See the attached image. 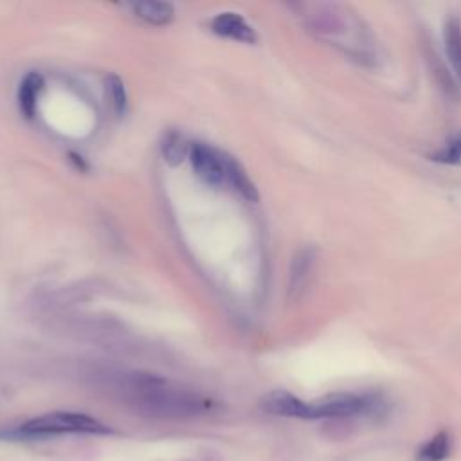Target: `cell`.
<instances>
[{"mask_svg": "<svg viewBox=\"0 0 461 461\" xmlns=\"http://www.w3.org/2000/svg\"><path fill=\"white\" fill-rule=\"evenodd\" d=\"M443 38H445L447 58H448V61L452 65L454 74L461 81V22L457 18L452 16V18H448L445 22Z\"/></svg>", "mask_w": 461, "mask_h": 461, "instance_id": "cell-9", "label": "cell"}, {"mask_svg": "<svg viewBox=\"0 0 461 461\" xmlns=\"http://www.w3.org/2000/svg\"><path fill=\"white\" fill-rule=\"evenodd\" d=\"M187 144H185V139L176 133V131H169L166 137H164V142H162V157L167 164L171 166H176L184 160V157L187 155Z\"/></svg>", "mask_w": 461, "mask_h": 461, "instance_id": "cell-14", "label": "cell"}, {"mask_svg": "<svg viewBox=\"0 0 461 461\" xmlns=\"http://www.w3.org/2000/svg\"><path fill=\"white\" fill-rule=\"evenodd\" d=\"M131 9L140 20L151 25L169 23L175 14L173 5L167 2H137L131 5Z\"/></svg>", "mask_w": 461, "mask_h": 461, "instance_id": "cell-10", "label": "cell"}, {"mask_svg": "<svg viewBox=\"0 0 461 461\" xmlns=\"http://www.w3.org/2000/svg\"><path fill=\"white\" fill-rule=\"evenodd\" d=\"M189 155L194 173L207 185L232 189L249 202H256L259 198L254 182L234 157L202 142L194 144Z\"/></svg>", "mask_w": 461, "mask_h": 461, "instance_id": "cell-2", "label": "cell"}, {"mask_svg": "<svg viewBox=\"0 0 461 461\" xmlns=\"http://www.w3.org/2000/svg\"><path fill=\"white\" fill-rule=\"evenodd\" d=\"M315 13L310 14L312 29L326 38L331 45L339 47L344 54L358 63H373L376 58L375 43L362 25V22L348 11V7L326 4L313 5Z\"/></svg>", "mask_w": 461, "mask_h": 461, "instance_id": "cell-1", "label": "cell"}, {"mask_svg": "<svg viewBox=\"0 0 461 461\" xmlns=\"http://www.w3.org/2000/svg\"><path fill=\"white\" fill-rule=\"evenodd\" d=\"M452 452L450 432L439 430L416 448V461H445Z\"/></svg>", "mask_w": 461, "mask_h": 461, "instance_id": "cell-8", "label": "cell"}, {"mask_svg": "<svg viewBox=\"0 0 461 461\" xmlns=\"http://www.w3.org/2000/svg\"><path fill=\"white\" fill-rule=\"evenodd\" d=\"M430 160L447 166H461V131L448 137L434 153H430Z\"/></svg>", "mask_w": 461, "mask_h": 461, "instance_id": "cell-13", "label": "cell"}, {"mask_svg": "<svg viewBox=\"0 0 461 461\" xmlns=\"http://www.w3.org/2000/svg\"><path fill=\"white\" fill-rule=\"evenodd\" d=\"M312 263H313V249H301L294 261H292V270H290V294L297 295L310 276L312 270Z\"/></svg>", "mask_w": 461, "mask_h": 461, "instance_id": "cell-12", "label": "cell"}, {"mask_svg": "<svg viewBox=\"0 0 461 461\" xmlns=\"http://www.w3.org/2000/svg\"><path fill=\"white\" fill-rule=\"evenodd\" d=\"M261 407L268 414L308 420V402H304V400L297 398L295 394L283 391V389L267 393L261 400Z\"/></svg>", "mask_w": 461, "mask_h": 461, "instance_id": "cell-6", "label": "cell"}, {"mask_svg": "<svg viewBox=\"0 0 461 461\" xmlns=\"http://www.w3.org/2000/svg\"><path fill=\"white\" fill-rule=\"evenodd\" d=\"M139 407L157 416H191L203 411L205 403L193 394L167 389L162 384H139L137 385Z\"/></svg>", "mask_w": 461, "mask_h": 461, "instance_id": "cell-5", "label": "cell"}, {"mask_svg": "<svg viewBox=\"0 0 461 461\" xmlns=\"http://www.w3.org/2000/svg\"><path fill=\"white\" fill-rule=\"evenodd\" d=\"M104 85H106V97H108L113 112L117 115L124 113V110H126V90H124L122 81L117 76H108Z\"/></svg>", "mask_w": 461, "mask_h": 461, "instance_id": "cell-15", "label": "cell"}, {"mask_svg": "<svg viewBox=\"0 0 461 461\" xmlns=\"http://www.w3.org/2000/svg\"><path fill=\"white\" fill-rule=\"evenodd\" d=\"M43 88V77L38 72H29L23 81L20 83L18 90V101L20 110L25 113V117H32L36 110V99Z\"/></svg>", "mask_w": 461, "mask_h": 461, "instance_id": "cell-11", "label": "cell"}, {"mask_svg": "<svg viewBox=\"0 0 461 461\" xmlns=\"http://www.w3.org/2000/svg\"><path fill=\"white\" fill-rule=\"evenodd\" d=\"M385 402L375 393H333L308 402V420L322 418H378L385 414Z\"/></svg>", "mask_w": 461, "mask_h": 461, "instance_id": "cell-3", "label": "cell"}, {"mask_svg": "<svg viewBox=\"0 0 461 461\" xmlns=\"http://www.w3.org/2000/svg\"><path fill=\"white\" fill-rule=\"evenodd\" d=\"M211 27L216 34L230 38V40H238V41H243V43H256V40H258L256 31L238 13H220V14H216L211 22Z\"/></svg>", "mask_w": 461, "mask_h": 461, "instance_id": "cell-7", "label": "cell"}, {"mask_svg": "<svg viewBox=\"0 0 461 461\" xmlns=\"http://www.w3.org/2000/svg\"><path fill=\"white\" fill-rule=\"evenodd\" d=\"M112 429L99 420L70 411H56L25 421L16 434L22 438H49L61 434H110Z\"/></svg>", "mask_w": 461, "mask_h": 461, "instance_id": "cell-4", "label": "cell"}]
</instances>
